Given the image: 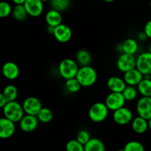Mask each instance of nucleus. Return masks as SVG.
<instances>
[{
	"mask_svg": "<svg viewBox=\"0 0 151 151\" xmlns=\"http://www.w3.org/2000/svg\"><path fill=\"white\" fill-rule=\"evenodd\" d=\"M15 4H24L26 0H12Z\"/></svg>",
	"mask_w": 151,
	"mask_h": 151,
	"instance_id": "obj_37",
	"label": "nucleus"
},
{
	"mask_svg": "<svg viewBox=\"0 0 151 151\" xmlns=\"http://www.w3.org/2000/svg\"><path fill=\"white\" fill-rule=\"evenodd\" d=\"M122 94H123L126 102H133L138 96V89L135 86L127 85L125 90L122 91Z\"/></svg>",
	"mask_w": 151,
	"mask_h": 151,
	"instance_id": "obj_27",
	"label": "nucleus"
},
{
	"mask_svg": "<svg viewBox=\"0 0 151 151\" xmlns=\"http://www.w3.org/2000/svg\"><path fill=\"white\" fill-rule=\"evenodd\" d=\"M76 78L81 86L88 87L94 85L97 80V71L90 65L80 67L76 75Z\"/></svg>",
	"mask_w": 151,
	"mask_h": 151,
	"instance_id": "obj_1",
	"label": "nucleus"
},
{
	"mask_svg": "<svg viewBox=\"0 0 151 151\" xmlns=\"http://www.w3.org/2000/svg\"><path fill=\"white\" fill-rule=\"evenodd\" d=\"M116 50L119 52V53H123V49H122V44H119L116 46Z\"/></svg>",
	"mask_w": 151,
	"mask_h": 151,
	"instance_id": "obj_38",
	"label": "nucleus"
},
{
	"mask_svg": "<svg viewBox=\"0 0 151 151\" xmlns=\"http://www.w3.org/2000/svg\"><path fill=\"white\" fill-rule=\"evenodd\" d=\"M147 51L151 53V42L148 44V46H147Z\"/></svg>",
	"mask_w": 151,
	"mask_h": 151,
	"instance_id": "obj_39",
	"label": "nucleus"
},
{
	"mask_svg": "<svg viewBox=\"0 0 151 151\" xmlns=\"http://www.w3.org/2000/svg\"><path fill=\"white\" fill-rule=\"evenodd\" d=\"M7 102H9L7 101V98L4 96V94H3L2 93H0V107L2 109V108L4 107L6 105H7Z\"/></svg>",
	"mask_w": 151,
	"mask_h": 151,
	"instance_id": "obj_35",
	"label": "nucleus"
},
{
	"mask_svg": "<svg viewBox=\"0 0 151 151\" xmlns=\"http://www.w3.org/2000/svg\"><path fill=\"white\" fill-rule=\"evenodd\" d=\"M28 16L38 17L44 12V1L41 0H26L24 4Z\"/></svg>",
	"mask_w": 151,
	"mask_h": 151,
	"instance_id": "obj_11",
	"label": "nucleus"
},
{
	"mask_svg": "<svg viewBox=\"0 0 151 151\" xmlns=\"http://www.w3.org/2000/svg\"><path fill=\"white\" fill-rule=\"evenodd\" d=\"M138 115L149 120L151 118V97L142 96L136 106Z\"/></svg>",
	"mask_w": 151,
	"mask_h": 151,
	"instance_id": "obj_10",
	"label": "nucleus"
},
{
	"mask_svg": "<svg viewBox=\"0 0 151 151\" xmlns=\"http://www.w3.org/2000/svg\"><path fill=\"white\" fill-rule=\"evenodd\" d=\"M22 106L25 114L36 116L43 107L41 100L35 96H29L26 98L22 103Z\"/></svg>",
	"mask_w": 151,
	"mask_h": 151,
	"instance_id": "obj_8",
	"label": "nucleus"
},
{
	"mask_svg": "<svg viewBox=\"0 0 151 151\" xmlns=\"http://www.w3.org/2000/svg\"><path fill=\"white\" fill-rule=\"evenodd\" d=\"M137 68L145 76H151V53L143 52L137 57Z\"/></svg>",
	"mask_w": 151,
	"mask_h": 151,
	"instance_id": "obj_9",
	"label": "nucleus"
},
{
	"mask_svg": "<svg viewBox=\"0 0 151 151\" xmlns=\"http://www.w3.org/2000/svg\"><path fill=\"white\" fill-rule=\"evenodd\" d=\"M104 1L107 3H111L113 2V1H114L115 0H104Z\"/></svg>",
	"mask_w": 151,
	"mask_h": 151,
	"instance_id": "obj_41",
	"label": "nucleus"
},
{
	"mask_svg": "<svg viewBox=\"0 0 151 151\" xmlns=\"http://www.w3.org/2000/svg\"><path fill=\"white\" fill-rule=\"evenodd\" d=\"M127 84L123 78L113 76H111L107 81V87L111 92L114 93H122Z\"/></svg>",
	"mask_w": 151,
	"mask_h": 151,
	"instance_id": "obj_17",
	"label": "nucleus"
},
{
	"mask_svg": "<svg viewBox=\"0 0 151 151\" xmlns=\"http://www.w3.org/2000/svg\"><path fill=\"white\" fill-rule=\"evenodd\" d=\"M137 38H138V39L140 41H145L147 39V35L145 34V33L144 32V31H142V32H140L138 34V36H137Z\"/></svg>",
	"mask_w": 151,
	"mask_h": 151,
	"instance_id": "obj_36",
	"label": "nucleus"
},
{
	"mask_svg": "<svg viewBox=\"0 0 151 151\" xmlns=\"http://www.w3.org/2000/svg\"><path fill=\"white\" fill-rule=\"evenodd\" d=\"M116 67L119 71L125 73L131 70L137 68V58L134 55L121 53L116 61Z\"/></svg>",
	"mask_w": 151,
	"mask_h": 151,
	"instance_id": "obj_5",
	"label": "nucleus"
},
{
	"mask_svg": "<svg viewBox=\"0 0 151 151\" xmlns=\"http://www.w3.org/2000/svg\"><path fill=\"white\" fill-rule=\"evenodd\" d=\"M122 44V49H123V53L131 55H134L138 51V42L134 38H127Z\"/></svg>",
	"mask_w": 151,
	"mask_h": 151,
	"instance_id": "obj_23",
	"label": "nucleus"
},
{
	"mask_svg": "<svg viewBox=\"0 0 151 151\" xmlns=\"http://www.w3.org/2000/svg\"><path fill=\"white\" fill-rule=\"evenodd\" d=\"M80 67L76 60L66 58L63 59L58 65V72L65 80L76 77Z\"/></svg>",
	"mask_w": 151,
	"mask_h": 151,
	"instance_id": "obj_3",
	"label": "nucleus"
},
{
	"mask_svg": "<svg viewBox=\"0 0 151 151\" xmlns=\"http://www.w3.org/2000/svg\"><path fill=\"white\" fill-rule=\"evenodd\" d=\"M109 113V109L105 102H95L90 107L88 110V117L94 123H100L107 118Z\"/></svg>",
	"mask_w": 151,
	"mask_h": 151,
	"instance_id": "obj_4",
	"label": "nucleus"
},
{
	"mask_svg": "<svg viewBox=\"0 0 151 151\" xmlns=\"http://www.w3.org/2000/svg\"><path fill=\"white\" fill-rule=\"evenodd\" d=\"M42 1H44V2H46V1H50V0H41Z\"/></svg>",
	"mask_w": 151,
	"mask_h": 151,
	"instance_id": "obj_42",
	"label": "nucleus"
},
{
	"mask_svg": "<svg viewBox=\"0 0 151 151\" xmlns=\"http://www.w3.org/2000/svg\"><path fill=\"white\" fill-rule=\"evenodd\" d=\"M123 149L125 151H145L144 145L139 141L135 140L127 142Z\"/></svg>",
	"mask_w": 151,
	"mask_h": 151,
	"instance_id": "obj_30",
	"label": "nucleus"
},
{
	"mask_svg": "<svg viewBox=\"0 0 151 151\" xmlns=\"http://www.w3.org/2000/svg\"><path fill=\"white\" fill-rule=\"evenodd\" d=\"M123 78L127 85L135 86L136 87L144 78V75L137 68H134V69L125 73Z\"/></svg>",
	"mask_w": 151,
	"mask_h": 151,
	"instance_id": "obj_16",
	"label": "nucleus"
},
{
	"mask_svg": "<svg viewBox=\"0 0 151 151\" xmlns=\"http://www.w3.org/2000/svg\"><path fill=\"white\" fill-rule=\"evenodd\" d=\"M81 87H82V86H81V83L78 81V80L77 79L76 77L69 78V79L66 80V81H65V87H66V90H67L69 93H78V92L81 90Z\"/></svg>",
	"mask_w": 151,
	"mask_h": 151,
	"instance_id": "obj_29",
	"label": "nucleus"
},
{
	"mask_svg": "<svg viewBox=\"0 0 151 151\" xmlns=\"http://www.w3.org/2000/svg\"><path fill=\"white\" fill-rule=\"evenodd\" d=\"M85 151H106L105 144L97 138H91L85 145Z\"/></svg>",
	"mask_w": 151,
	"mask_h": 151,
	"instance_id": "obj_21",
	"label": "nucleus"
},
{
	"mask_svg": "<svg viewBox=\"0 0 151 151\" xmlns=\"http://www.w3.org/2000/svg\"><path fill=\"white\" fill-rule=\"evenodd\" d=\"M148 124H149V130H151V118L148 120Z\"/></svg>",
	"mask_w": 151,
	"mask_h": 151,
	"instance_id": "obj_40",
	"label": "nucleus"
},
{
	"mask_svg": "<svg viewBox=\"0 0 151 151\" xmlns=\"http://www.w3.org/2000/svg\"><path fill=\"white\" fill-rule=\"evenodd\" d=\"M150 8H151V0H150Z\"/></svg>",
	"mask_w": 151,
	"mask_h": 151,
	"instance_id": "obj_44",
	"label": "nucleus"
},
{
	"mask_svg": "<svg viewBox=\"0 0 151 151\" xmlns=\"http://www.w3.org/2000/svg\"><path fill=\"white\" fill-rule=\"evenodd\" d=\"M16 132V123L2 117L0 119V138L7 139L12 137Z\"/></svg>",
	"mask_w": 151,
	"mask_h": 151,
	"instance_id": "obj_13",
	"label": "nucleus"
},
{
	"mask_svg": "<svg viewBox=\"0 0 151 151\" xmlns=\"http://www.w3.org/2000/svg\"><path fill=\"white\" fill-rule=\"evenodd\" d=\"M137 87L142 96L151 97V76H145Z\"/></svg>",
	"mask_w": 151,
	"mask_h": 151,
	"instance_id": "obj_20",
	"label": "nucleus"
},
{
	"mask_svg": "<svg viewBox=\"0 0 151 151\" xmlns=\"http://www.w3.org/2000/svg\"><path fill=\"white\" fill-rule=\"evenodd\" d=\"M13 17L15 20L18 22H22L25 20L27 16H28L27 12L25 9L24 4H15L13 7V12H12Z\"/></svg>",
	"mask_w": 151,
	"mask_h": 151,
	"instance_id": "obj_24",
	"label": "nucleus"
},
{
	"mask_svg": "<svg viewBox=\"0 0 151 151\" xmlns=\"http://www.w3.org/2000/svg\"><path fill=\"white\" fill-rule=\"evenodd\" d=\"M76 62L81 66H87L90 65L91 62V56L88 50L85 49L79 50L76 53Z\"/></svg>",
	"mask_w": 151,
	"mask_h": 151,
	"instance_id": "obj_22",
	"label": "nucleus"
},
{
	"mask_svg": "<svg viewBox=\"0 0 151 151\" xmlns=\"http://www.w3.org/2000/svg\"><path fill=\"white\" fill-rule=\"evenodd\" d=\"M38 120L40 122L47 124L50 122L53 118V113L50 108L42 107V109L40 110L38 114L37 115Z\"/></svg>",
	"mask_w": 151,
	"mask_h": 151,
	"instance_id": "obj_28",
	"label": "nucleus"
},
{
	"mask_svg": "<svg viewBox=\"0 0 151 151\" xmlns=\"http://www.w3.org/2000/svg\"><path fill=\"white\" fill-rule=\"evenodd\" d=\"M1 72L4 78L13 81L19 77L20 70L17 64L13 62H7L3 65L1 68Z\"/></svg>",
	"mask_w": 151,
	"mask_h": 151,
	"instance_id": "obj_15",
	"label": "nucleus"
},
{
	"mask_svg": "<svg viewBox=\"0 0 151 151\" xmlns=\"http://www.w3.org/2000/svg\"><path fill=\"white\" fill-rule=\"evenodd\" d=\"M116 151H125V150H124V149H119V150H117Z\"/></svg>",
	"mask_w": 151,
	"mask_h": 151,
	"instance_id": "obj_43",
	"label": "nucleus"
},
{
	"mask_svg": "<svg viewBox=\"0 0 151 151\" xmlns=\"http://www.w3.org/2000/svg\"><path fill=\"white\" fill-rule=\"evenodd\" d=\"M125 102H126V100L122 93L111 92L105 99V104L106 106L108 107L109 110H111L113 112L125 106Z\"/></svg>",
	"mask_w": 151,
	"mask_h": 151,
	"instance_id": "obj_7",
	"label": "nucleus"
},
{
	"mask_svg": "<svg viewBox=\"0 0 151 151\" xmlns=\"http://www.w3.org/2000/svg\"><path fill=\"white\" fill-rule=\"evenodd\" d=\"M53 36L59 42L66 43L70 41L72 38V31L68 25L62 23L55 28Z\"/></svg>",
	"mask_w": 151,
	"mask_h": 151,
	"instance_id": "obj_14",
	"label": "nucleus"
},
{
	"mask_svg": "<svg viewBox=\"0 0 151 151\" xmlns=\"http://www.w3.org/2000/svg\"><path fill=\"white\" fill-rule=\"evenodd\" d=\"M62 20L63 18L60 12L54 9L49 10L45 15V21L48 26L55 28L62 24Z\"/></svg>",
	"mask_w": 151,
	"mask_h": 151,
	"instance_id": "obj_19",
	"label": "nucleus"
},
{
	"mask_svg": "<svg viewBox=\"0 0 151 151\" xmlns=\"http://www.w3.org/2000/svg\"><path fill=\"white\" fill-rule=\"evenodd\" d=\"M12 12H13V7L10 3L4 1L0 3V17H7L11 14Z\"/></svg>",
	"mask_w": 151,
	"mask_h": 151,
	"instance_id": "obj_32",
	"label": "nucleus"
},
{
	"mask_svg": "<svg viewBox=\"0 0 151 151\" xmlns=\"http://www.w3.org/2000/svg\"><path fill=\"white\" fill-rule=\"evenodd\" d=\"M91 139V136H90V133H88V131L86 130H80L76 136L77 140L83 145H85Z\"/></svg>",
	"mask_w": 151,
	"mask_h": 151,
	"instance_id": "obj_33",
	"label": "nucleus"
},
{
	"mask_svg": "<svg viewBox=\"0 0 151 151\" xmlns=\"http://www.w3.org/2000/svg\"><path fill=\"white\" fill-rule=\"evenodd\" d=\"M144 32L147 35V38L151 39V20L148 21L147 23L145 24L144 28Z\"/></svg>",
	"mask_w": 151,
	"mask_h": 151,
	"instance_id": "obj_34",
	"label": "nucleus"
},
{
	"mask_svg": "<svg viewBox=\"0 0 151 151\" xmlns=\"http://www.w3.org/2000/svg\"><path fill=\"white\" fill-rule=\"evenodd\" d=\"M2 93L7 98L8 102L16 101L18 96H19V91H18L17 87L13 84H8V85L5 86Z\"/></svg>",
	"mask_w": 151,
	"mask_h": 151,
	"instance_id": "obj_25",
	"label": "nucleus"
},
{
	"mask_svg": "<svg viewBox=\"0 0 151 151\" xmlns=\"http://www.w3.org/2000/svg\"><path fill=\"white\" fill-rule=\"evenodd\" d=\"M66 151H85L84 145L80 143L77 139L69 140L66 144Z\"/></svg>",
	"mask_w": 151,
	"mask_h": 151,
	"instance_id": "obj_31",
	"label": "nucleus"
},
{
	"mask_svg": "<svg viewBox=\"0 0 151 151\" xmlns=\"http://www.w3.org/2000/svg\"><path fill=\"white\" fill-rule=\"evenodd\" d=\"M2 112L4 117L15 123L19 122L25 115L22 105L16 101L7 102V105L2 108Z\"/></svg>",
	"mask_w": 151,
	"mask_h": 151,
	"instance_id": "obj_2",
	"label": "nucleus"
},
{
	"mask_svg": "<svg viewBox=\"0 0 151 151\" xmlns=\"http://www.w3.org/2000/svg\"><path fill=\"white\" fill-rule=\"evenodd\" d=\"M134 119V114L131 109L122 107L113 112V120L118 125H126Z\"/></svg>",
	"mask_w": 151,
	"mask_h": 151,
	"instance_id": "obj_6",
	"label": "nucleus"
},
{
	"mask_svg": "<svg viewBox=\"0 0 151 151\" xmlns=\"http://www.w3.org/2000/svg\"><path fill=\"white\" fill-rule=\"evenodd\" d=\"M131 128L137 134H143L149 129L148 120L137 115L131 121Z\"/></svg>",
	"mask_w": 151,
	"mask_h": 151,
	"instance_id": "obj_18",
	"label": "nucleus"
},
{
	"mask_svg": "<svg viewBox=\"0 0 151 151\" xmlns=\"http://www.w3.org/2000/svg\"><path fill=\"white\" fill-rule=\"evenodd\" d=\"M38 123L39 120L36 115L25 114L19 122V128L24 132L30 133L36 130L38 126Z\"/></svg>",
	"mask_w": 151,
	"mask_h": 151,
	"instance_id": "obj_12",
	"label": "nucleus"
},
{
	"mask_svg": "<svg viewBox=\"0 0 151 151\" xmlns=\"http://www.w3.org/2000/svg\"><path fill=\"white\" fill-rule=\"evenodd\" d=\"M50 4L52 9L62 12L70 7L71 0H50Z\"/></svg>",
	"mask_w": 151,
	"mask_h": 151,
	"instance_id": "obj_26",
	"label": "nucleus"
}]
</instances>
